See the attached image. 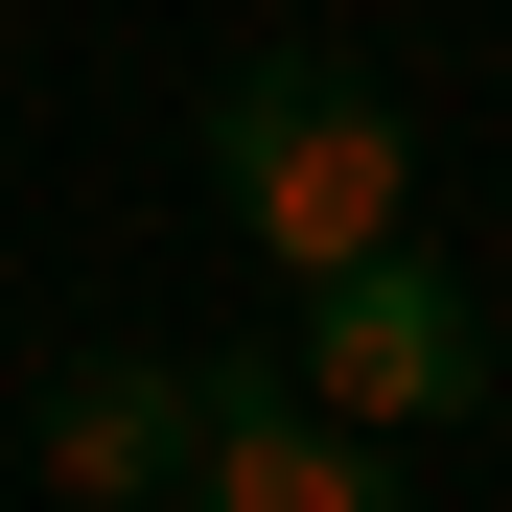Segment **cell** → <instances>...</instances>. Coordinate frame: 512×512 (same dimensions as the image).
I'll use <instances>...</instances> for the list:
<instances>
[{"label":"cell","mask_w":512,"mask_h":512,"mask_svg":"<svg viewBox=\"0 0 512 512\" xmlns=\"http://www.w3.org/2000/svg\"><path fill=\"white\" fill-rule=\"evenodd\" d=\"M24 466L70 512H187V350H70L47 419H24Z\"/></svg>","instance_id":"277c9868"},{"label":"cell","mask_w":512,"mask_h":512,"mask_svg":"<svg viewBox=\"0 0 512 512\" xmlns=\"http://www.w3.org/2000/svg\"><path fill=\"white\" fill-rule=\"evenodd\" d=\"M396 419L303 396V350H187V512H396Z\"/></svg>","instance_id":"7a4b0ae2"},{"label":"cell","mask_w":512,"mask_h":512,"mask_svg":"<svg viewBox=\"0 0 512 512\" xmlns=\"http://www.w3.org/2000/svg\"><path fill=\"white\" fill-rule=\"evenodd\" d=\"M303 396H350V419H396V443H443V419L489 396V326H466V280H443L419 233L326 256V280H303Z\"/></svg>","instance_id":"3957f363"},{"label":"cell","mask_w":512,"mask_h":512,"mask_svg":"<svg viewBox=\"0 0 512 512\" xmlns=\"http://www.w3.org/2000/svg\"><path fill=\"white\" fill-rule=\"evenodd\" d=\"M210 210L280 256V280L419 233V117H396V70H350V47H233V70H210Z\"/></svg>","instance_id":"6da1fadb"}]
</instances>
